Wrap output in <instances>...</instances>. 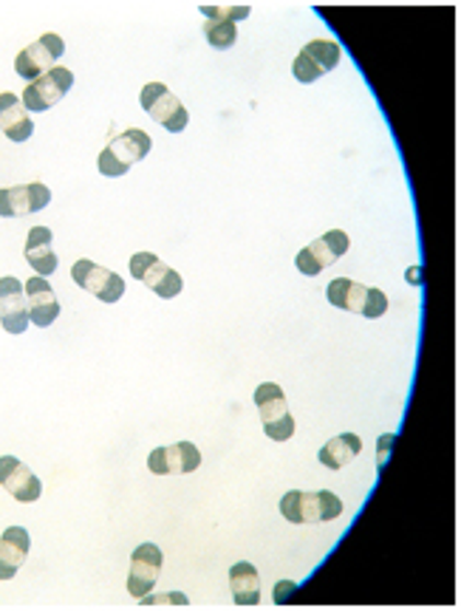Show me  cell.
<instances>
[{
    "label": "cell",
    "instance_id": "19",
    "mask_svg": "<svg viewBox=\"0 0 461 611\" xmlns=\"http://www.w3.org/2000/svg\"><path fill=\"white\" fill-rule=\"evenodd\" d=\"M51 230L48 227H32L26 238V261L41 278H48L57 269V255L51 250Z\"/></svg>",
    "mask_w": 461,
    "mask_h": 611
},
{
    "label": "cell",
    "instance_id": "11",
    "mask_svg": "<svg viewBox=\"0 0 461 611\" xmlns=\"http://www.w3.org/2000/svg\"><path fill=\"white\" fill-rule=\"evenodd\" d=\"M164 555L157 543H142L136 546L134 557H130V572H128V591L130 598H145L153 591L159 580V572H162Z\"/></svg>",
    "mask_w": 461,
    "mask_h": 611
},
{
    "label": "cell",
    "instance_id": "9",
    "mask_svg": "<svg viewBox=\"0 0 461 611\" xmlns=\"http://www.w3.org/2000/svg\"><path fill=\"white\" fill-rule=\"evenodd\" d=\"M71 278L80 289H85L89 295L100 298L102 303H116V300L125 295V280L116 275V272L105 269V266L94 264L89 258L74 261L71 266Z\"/></svg>",
    "mask_w": 461,
    "mask_h": 611
},
{
    "label": "cell",
    "instance_id": "17",
    "mask_svg": "<svg viewBox=\"0 0 461 611\" xmlns=\"http://www.w3.org/2000/svg\"><path fill=\"white\" fill-rule=\"evenodd\" d=\"M28 546H32V538L23 527H9L0 538V580H12L18 575L23 564H26Z\"/></svg>",
    "mask_w": 461,
    "mask_h": 611
},
{
    "label": "cell",
    "instance_id": "23",
    "mask_svg": "<svg viewBox=\"0 0 461 611\" xmlns=\"http://www.w3.org/2000/svg\"><path fill=\"white\" fill-rule=\"evenodd\" d=\"M204 37H207V43H210L212 48H218V51H227V48L235 46V41H238L235 23L207 21V26H204Z\"/></svg>",
    "mask_w": 461,
    "mask_h": 611
},
{
    "label": "cell",
    "instance_id": "10",
    "mask_svg": "<svg viewBox=\"0 0 461 611\" xmlns=\"http://www.w3.org/2000/svg\"><path fill=\"white\" fill-rule=\"evenodd\" d=\"M339 57H343V48H339L334 41L306 43L303 51L295 57L292 74L298 77L300 82H314L323 74H329V71H334Z\"/></svg>",
    "mask_w": 461,
    "mask_h": 611
},
{
    "label": "cell",
    "instance_id": "1",
    "mask_svg": "<svg viewBox=\"0 0 461 611\" xmlns=\"http://www.w3.org/2000/svg\"><path fill=\"white\" fill-rule=\"evenodd\" d=\"M280 512L292 523H326L343 516V502L332 489H318V493L292 489L280 498Z\"/></svg>",
    "mask_w": 461,
    "mask_h": 611
},
{
    "label": "cell",
    "instance_id": "22",
    "mask_svg": "<svg viewBox=\"0 0 461 611\" xmlns=\"http://www.w3.org/2000/svg\"><path fill=\"white\" fill-rule=\"evenodd\" d=\"M326 298L329 303L343 309V312H354V314H362L366 309V298H368V289L357 280H348V278H334L326 289Z\"/></svg>",
    "mask_w": 461,
    "mask_h": 611
},
{
    "label": "cell",
    "instance_id": "13",
    "mask_svg": "<svg viewBox=\"0 0 461 611\" xmlns=\"http://www.w3.org/2000/svg\"><path fill=\"white\" fill-rule=\"evenodd\" d=\"M201 464V453L193 441H176L168 448H157L148 456L150 473L157 475H176V473H196Z\"/></svg>",
    "mask_w": 461,
    "mask_h": 611
},
{
    "label": "cell",
    "instance_id": "26",
    "mask_svg": "<svg viewBox=\"0 0 461 611\" xmlns=\"http://www.w3.org/2000/svg\"><path fill=\"white\" fill-rule=\"evenodd\" d=\"M139 603H142L145 609H148V606H178V609H187L191 600H187V595H182V591H168V595H157V598L145 595V598H139Z\"/></svg>",
    "mask_w": 461,
    "mask_h": 611
},
{
    "label": "cell",
    "instance_id": "5",
    "mask_svg": "<svg viewBox=\"0 0 461 611\" xmlns=\"http://www.w3.org/2000/svg\"><path fill=\"white\" fill-rule=\"evenodd\" d=\"M130 275L136 280H142L150 292L159 295L162 300L176 298L182 292V275L173 266H168L164 261H159L153 252H136L130 258Z\"/></svg>",
    "mask_w": 461,
    "mask_h": 611
},
{
    "label": "cell",
    "instance_id": "4",
    "mask_svg": "<svg viewBox=\"0 0 461 611\" xmlns=\"http://www.w3.org/2000/svg\"><path fill=\"white\" fill-rule=\"evenodd\" d=\"M255 407H258L264 430L269 439L289 441L295 436V419L289 414V402L284 396V388L275 382H264L255 391Z\"/></svg>",
    "mask_w": 461,
    "mask_h": 611
},
{
    "label": "cell",
    "instance_id": "12",
    "mask_svg": "<svg viewBox=\"0 0 461 611\" xmlns=\"http://www.w3.org/2000/svg\"><path fill=\"white\" fill-rule=\"evenodd\" d=\"M0 484L7 487L14 502L21 504H32L43 496L41 479L14 456H0Z\"/></svg>",
    "mask_w": 461,
    "mask_h": 611
},
{
    "label": "cell",
    "instance_id": "18",
    "mask_svg": "<svg viewBox=\"0 0 461 611\" xmlns=\"http://www.w3.org/2000/svg\"><path fill=\"white\" fill-rule=\"evenodd\" d=\"M0 130L12 142H26L28 136L34 134V123L28 119L21 96L0 94Z\"/></svg>",
    "mask_w": 461,
    "mask_h": 611
},
{
    "label": "cell",
    "instance_id": "8",
    "mask_svg": "<svg viewBox=\"0 0 461 611\" xmlns=\"http://www.w3.org/2000/svg\"><path fill=\"white\" fill-rule=\"evenodd\" d=\"M348 246H351V241H348L346 232L332 230L323 238H318V241H312L309 246H303V250L298 252L295 264H298V269L303 272V275L314 278V275H320L323 269L337 264V261L348 252Z\"/></svg>",
    "mask_w": 461,
    "mask_h": 611
},
{
    "label": "cell",
    "instance_id": "24",
    "mask_svg": "<svg viewBox=\"0 0 461 611\" xmlns=\"http://www.w3.org/2000/svg\"><path fill=\"white\" fill-rule=\"evenodd\" d=\"M201 14L207 21L238 23L244 21V18H250V7H246V3H238V7H207V3H204Z\"/></svg>",
    "mask_w": 461,
    "mask_h": 611
},
{
    "label": "cell",
    "instance_id": "25",
    "mask_svg": "<svg viewBox=\"0 0 461 611\" xmlns=\"http://www.w3.org/2000/svg\"><path fill=\"white\" fill-rule=\"evenodd\" d=\"M388 312V295L382 289H368L366 309H362V318L377 320Z\"/></svg>",
    "mask_w": 461,
    "mask_h": 611
},
{
    "label": "cell",
    "instance_id": "2",
    "mask_svg": "<svg viewBox=\"0 0 461 611\" xmlns=\"http://www.w3.org/2000/svg\"><path fill=\"white\" fill-rule=\"evenodd\" d=\"M150 148H153V139L145 130L130 128L111 139L108 148L102 150L100 159H96V168H100L102 176H125L136 162H142L148 157Z\"/></svg>",
    "mask_w": 461,
    "mask_h": 611
},
{
    "label": "cell",
    "instance_id": "16",
    "mask_svg": "<svg viewBox=\"0 0 461 611\" xmlns=\"http://www.w3.org/2000/svg\"><path fill=\"white\" fill-rule=\"evenodd\" d=\"M26 303H28V323L34 326H51L60 318V300H57L55 289L48 286L46 278L34 275L26 280Z\"/></svg>",
    "mask_w": 461,
    "mask_h": 611
},
{
    "label": "cell",
    "instance_id": "7",
    "mask_svg": "<svg viewBox=\"0 0 461 611\" xmlns=\"http://www.w3.org/2000/svg\"><path fill=\"white\" fill-rule=\"evenodd\" d=\"M62 55H66V43H62L60 34L46 32L41 41H34L32 46H26L21 55H18L14 71H18V77H23V80H37V77H43L46 71H51Z\"/></svg>",
    "mask_w": 461,
    "mask_h": 611
},
{
    "label": "cell",
    "instance_id": "14",
    "mask_svg": "<svg viewBox=\"0 0 461 611\" xmlns=\"http://www.w3.org/2000/svg\"><path fill=\"white\" fill-rule=\"evenodd\" d=\"M0 326L9 334H23L28 328L26 289L18 278H0Z\"/></svg>",
    "mask_w": 461,
    "mask_h": 611
},
{
    "label": "cell",
    "instance_id": "6",
    "mask_svg": "<svg viewBox=\"0 0 461 611\" xmlns=\"http://www.w3.org/2000/svg\"><path fill=\"white\" fill-rule=\"evenodd\" d=\"M74 85V74H71V68H62L55 66L51 71H46L43 77L32 80L23 91L21 102L26 111H34V114H43V111L55 108L57 102L71 91Z\"/></svg>",
    "mask_w": 461,
    "mask_h": 611
},
{
    "label": "cell",
    "instance_id": "21",
    "mask_svg": "<svg viewBox=\"0 0 461 611\" xmlns=\"http://www.w3.org/2000/svg\"><path fill=\"white\" fill-rule=\"evenodd\" d=\"M360 450H362L360 436L339 434L320 448V464H326L329 470H343L346 464L354 462V456L360 453Z\"/></svg>",
    "mask_w": 461,
    "mask_h": 611
},
{
    "label": "cell",
    "instance_id": "27",
    "mask_svg": "<svg viewBox=\"0 0 461 611\" xmlns=\"http://www.w3.org/2000/svg\"><path fill=\"white\" fill-rule=\"evenodd\" d=\"M394 441H396V434L380 436V456H377V462H380V470L385 468V459H388V456H391V450H394Z\"/></svg>",
    "mask_w": 461,
    "mask_h": 611
},
{
    "label": "cell",
    "instance_id": "20",
    "mask_svg": "<svg viewBox=\"0 0 461 611\" xmlns=\"http://www.w3.org/2000/svg\"><path fill=\"white\" fill-rule=\"evenodd\" d=\"M230 591L238 606H258L261 577L258 569H255L250 561H238L230 569Z\"/></svg>",
    "mask_w": 461,
    "mask_h": 611
},
{
    "label": "cell",
    "instance_id": "15",
    "mask_svg": "<svg viewBox=\"0 0 461 611\" xmlns=\"http://www.w3.org/2000/svg\"><path fill=\"white\" fill-rule=\"evenodd\" d=\"M48 201H51V191L41 182L9 187V191H0V216H32V212H41L43 207H48Z\"/></svg>",
    "mask_w": 461,
    "mask_h": 611
},
{
    "label": "cell",
    "instance_id": "3",
    "mask_svg": "<svg viewBox=\"0 0 461 611\" xmlns=\"http://www.w3.org/2000/svg\"><path fill=\"white\" fill-rule=\"evenodd\" d=\"M139 102H142L145 114H148L153 123L162 125L164 130H170V134H182V130L187 128V123H191L187 108H184L182 102H178V96L173 94L168 85H162V82H148L142 89V94H139Z\"/></svg>",
    "mask_w": 461,
    "mask_h": 611
}]
</instances>
